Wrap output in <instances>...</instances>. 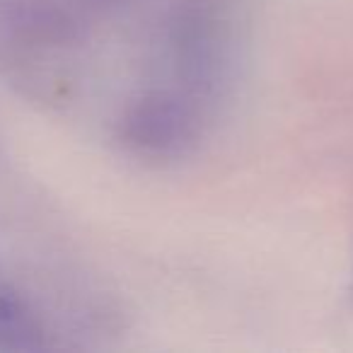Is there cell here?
<instances>
[{
	"instance_id": "cell-1",
	"label": "cell",
	"mask_w": 353,
	"mask_h": 353,
	"mask_svg": "<svg viewBox=\"0 0 353 353\" xmlns=\"http://www.w3.org/2000/svg\"><path fill=\"white\" fill-rule=\"evenodd\" d=\"M196 114L182 99L152 92L138 99L123 119V141L136 155L150 160L179 157L196 143Z\"/></svg>"
}]
</instances>
